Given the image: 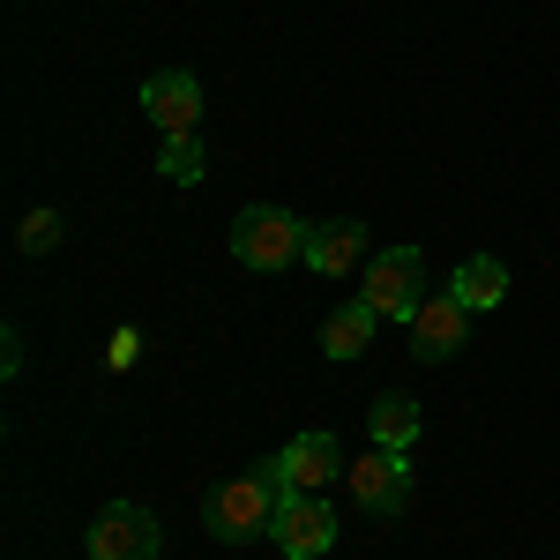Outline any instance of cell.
<instances>
[{
    "label": "cell",
    "mask_w": 560,
    "mask_h": 560,
    "mask_svg": "<svg viewBox=\"0 0 560 560\" xmlns=\"http://www.w3.org/2000/svg\"><path fill=\"white\" fill-rule=\"evenodd\" d=\"M232 261H240V269H284V261H306V224L292 210L255 202V210L232 217Z\"/></svg>",
    "instance_id": "3957f363"
},
{
    "label": "cell",
    "mask_w": 560,
    "mask_h": 560,
    "mask_svg": "<svg viewBox=\"0 0 560 560\" xmlns=\"http://www.w3.org/2000/svg\"><path fill=\"white\" fill-rule=\"evenodd\" d=\"M464 329H471V306L456 300V292H427V306L411 314V359H427V366H441V359H456L464 351Z\"/></svg>",
    "instance_id": "ba28073f"
},
{
    "label": "cell",
    "mask_w": 560,
    "mask_h": 560,
    "mask_svg": "<svg viewBox=\"0 0 560 560\" xmlns=\"http://www.w3.org/2000/svg\"><path fill=\"white\" fill-rule=\"evenodd\" d=\"M366 433H374V448H404V456H411V441H419V404H411V396H374Z\"/></svg>",
    "instance_id": "4fadbf2b"
},
{
    "label": "cell",
    "mask_w": 560,
    "mask_h": 560,
    "mask_svg": "<svg viewBox=\"0 0 560 560\" xmlns=\"http://www.w3.org/2000/svg\"><path fill=\"white\" fill-rule=\"evenodd\" d=\"M448 292L471 306V314H486V306H501V300H509V269H501L493 255H471V261H456Z\"/></svg>",
    "instance_id": "7c38bea8"
},
{
    "label": "cell",
    "mask_w": 560,
    "mask_h": 560,
    "mask_svg": "<svg viewBox=\"0 0 560 560\" xmlns=\"http://www.w3.org/2000/svg\"><path fill=\"white\" fill-rule=\"evenodd\" d=\"M52 247H60V217L52 210H31L23 224H15V255L38 261V255H52Z\"/></svg>",
    "instance_id": "9a60e30c"
},
{
    "label": "cell",
    "mask_w": 560,
    "mask_h": 560,
    "mask_svg": "<svg viewBox=\"0 0 560 560\" xmlns=\"http://www.w3.org/2000/svg\"><path fill=\"white\" fill-rule=\"evenodd\" d=\"M135 351H142V337H135V329H120V337H113V351H105V366H113V374H128Z\"/></svg>",
    "instance_id": "2e32d148"
},
{
    "label": "cell",
    "mask_w": 560,
    "mask_h": 560,
    "mask_svg": "<svg viewBox=\"0 0 560 560\" xmlns=\"http://www.w3.org/2000/svg\"><path fill=\"white\" fill-rule=\"evenodd\" d=\"M366 261H374L366 224H351V217L306 224V269H322V277H351V269H366Z\"/></svg>",
    "instance_id": "30bf717a"
},
{
    "label": "cell",
    "mask_w": 560,
    "mask_h": 560,
    "mask_svg": "<svg viewBox=\"0 0 560 560\" xmlns=\"http://www.w3.org/2000/svg\"><path fill=\"white\" fill-rule=\"evenodd\" d=\"M158 546H165V530L135 501H105V516L90 523V560H158Z\"/></svg>",
    "instance_id": "8992f818"
},
{
    "label": "cell",
    "mask_w": 560,
    "mask_h": 560,
    "mask_svg": "<svg viewBox=\"0 0 560 560\" xmlns=\"http://www.w3.org/2000/svg\"><path fill=\"white\" fill-rule=\"evenodd\" d=\"M345 493L366 509V516L396 523L411 509V464H404V448H374V456H351L345 471Z\"/></svg>",
    "instance_id": "5b68a950"
},
{
    "label": "cell",
    "mask_w": 560,
    "mask_h": 560,
    "mask_svg": "<svg viewBox=\"0 0 560 560\" xmlns=\"http://www.w3.org/2000/svg\"><path fill=\"white\" fill-rule=\"evenodd\" d=\"M277 509H284V493L269 486V471H247V478H224L210 501H202V523H210V538L240 546V538H269Z\"/></svg>",
    "instance_id": "6da1fadb"
},
{
    "label": "cell",
    "mask_w": 560,
    "mask_h": 560,
    "mask_svg": "<svg viewBox=\"0 0 560 560\" xmlns=\"http://www.w3.org/2000/svg\"><path fill=\"white\" fill-rule=\"evenodd\" d=\"M261 471H269V486L292 501V493H322V486H337L351 464H345V448H337V433H300V441H284L277 456H261Z\"/></svg>",
    "instance_id": "277c9868"
},
{
    "label": "cell",
    "mask_w": 560,
    "mask_h": 560,
    "mask_svg": "<svg viewBox=\"0 0 560 560\" xmlns=\"http://www.w3.org/2000/svg\"><path fill=\"white\" fill-rule=\"evenodd\" d=\"M142 113L158 120V135H195L202 128V83L187 68H165V75L142 83Z\"/></svg>",
    "instance_id": "9c48e42d"
},
{
    "label": "cell",
    "mask_w": 560,
    "mask_h": 560,
    "mask_svg": "<svg viewBox=\"0 0 560 560\" xmlns=\"http://www.w3.org/2000/svg\"><path fill=\"white\" fill-rule=\"evenodd\" d=\"M374 322H382V314H374L366 300H345L337 314H329V322H322V351H329L337 366H351L359 351L374 345Z\"/></svg>",
    "instance_id": "8fae6325"
},
{
    "label": "cell",
    "mask_w": 560,
    "mask_h": 560,
    "mask_svg": "<svg viewBox=\"0 0 560 560\" xmlns=\"http://www.w3.org/2000/svg\"><path fill=\"white\" fill-rule=\"evenodd\" d=\"M269 538L284 546V560H322L337 546V509H329L322 493H292V501L277 509V523H269Z\"/></svg>",
    "instance_id": "52a82bcc"
},
{
    "label": "cell",
    "mask_w": 560,
    "mask_h": 560,
    "mask_svg": "<svg viewBox=\"0 0 560 560\" xmlns=\"http://www.w3.org/2000/svg\"><path fill=\"white\" fill-rule=\"evenodd\" d=\"M359 300L374 306L382 322H404L411 329V314L427 306V255L419 247H382V255L359 269Z\"/></svg>",
    "instance_id": "7a4b0ae2"
},
{
    "label": "cell",
    "mask_w": 560,
    "mask_h": 560,
    "mask_svg": "<svg viewBox=\"0 0 560 560\" xmlns=\"http://www.w3.org/2000/svg\"><path fill=\"white\" fill-rule=\"evenodd\" d=\"M158 173L173 179V187H195V179H202V142H195V135H165V150H158Z\"/></svg>",
    "instance_id": "5bb4252c"
}]
</instances>
